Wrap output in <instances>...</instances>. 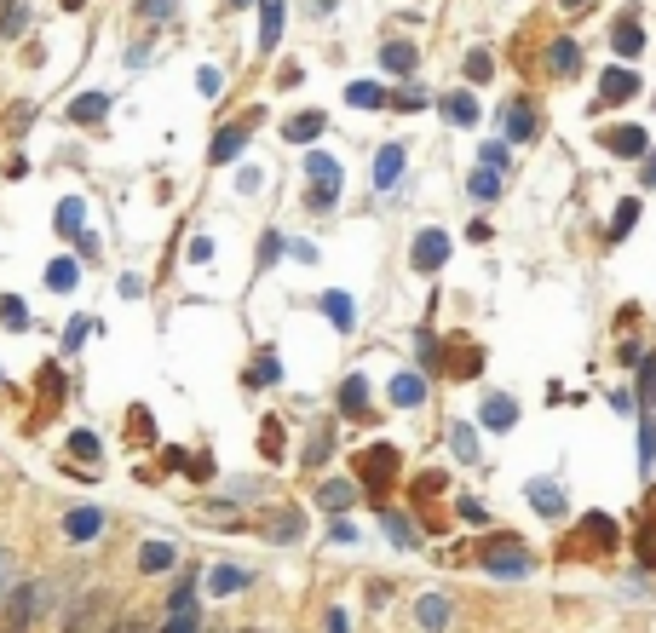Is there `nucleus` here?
I'll use <instances>...</instances> for the list:
<instances>
[{
	"label": "nucleus",
	"instance_id": "nucleus-1",
	"mask_svg": "<svg viewBox=\"0 0 656 633\" xmlns=\"http://www.w3.org/2000/svg\"><path fill=\"white\" fill-rule=\"evenodd\" d=\"M305 185H311L305 190V208L328 213L340 202V185H346V179H340V162H334L328 150H311V156H305Z\"/></svg>",
	"mask_w": 656,
	"mask_h": 633
},
{
	"label": "nucleus",
	"instance_id": "nucleus-2",
	"mask_svg": "<svg viewBox=\"0 0 656 633\" xmlns=\"http://www.w3.org/2000/svg\"><path fill=\"white\" fill-rule=\"evenodd\" d=\"M628 98H639V75H633L628 64H610V70L599 75V104H628Z\"/></svg>",
	"mask_w": 656,
	"mask_h": 633
},
{
	"label": "nucleus",
	"instance_id": "nucleus-3",
	"mask_svg": "<svg viewBox=\"0 0 656 633\" xmlns=\"http://www.w3.org/2000/svg\"><path fill=\"white\" fill-rule=\"evenodd\" d=\"M444 259H449V236L444 231H421L415 236V248H409V265H415V271H438Z\"/></svg>",
	"mask_w": 656,
	"mask_h": 633
},
{
	"label": "nucleus",
	"instance_id": "nucleus-4",
	"mask_svg": "<svg viewBox=\"0 0 656 633\" xmlns=\"http://www.w3.org/2000/svg\"><path fill=\"white\" fill-rule=\"evenodd\" d=\"M478 421L490 426V432H513V426H518V403L507 398V392H490L484 409H478Z\"/></svg>",
	"mask_w": 656,
	"mask_h": 633
},
{
	"label": "nucleus",
	"instance_id": "nucleus-5",
	"mask_svg": "<svg viewBox=\"0 0 656 633\" xmlns=\"http://www.w3.org/2000/svg\"><path fill=\"white\" fill-rule=\"evenodd\" d=\"M484 570H490V576H530V553H524L518 541H507L501 553L490 547V559H484Z\"/></svg>",
	"mask_w": 656,
	"mask_h": 633
},
{
	"label": "nucleus",
	"instance_id": "nucleus-6",
	"mask_svg": "<svg viewBox=\"0 0 656 633\" xmlns=\"http://www.w3.org/2000/svg\"><path fill=\"white\" fill-rule=\"evenodd\" d=\"M403 167H409L403 144H380V156H375V190H392V185L403 179Z\"/></svg>",
	"mask_w": 656,
	"mask_h": 633
},
{
	"label": "nucleus",
	"instance_id": "nucleus-7",
	"mask_svg": "<svg viewBox=\"0 0 656 633\" xmlns=\"http://www.w3.org/2000/svg\"><path fill=\"white\" fill-rule=\"evenodd\" d=\"M605 144H610V156H622V162H645V150H651L645 127H616Z\"/></svg>",
	"mask_w": 656,
	"mask_h": 633
},
{
	"label": "nucleus",
	"instance_id": "nucleus-8",
	"mask_svg": "<svg viewBox=\"0 0 656 633\" xmlns=\"http://www.w3.org/2000/svg\"><path fill=\"white\" fill-rule=\"evenodd\" d=\"M317 305H323V317H328V323H334L340 334H352V329H357V305H352V294H340V288H328V294H323Z\"/></svg>",
	"mask_w": 656,
	"mask_h": 633
},
{
	"label": "nucleus",
	"instance_id": "nucleus-9",
	"mask_svg": "<svg viewBox=\"0 0 656 633\" xmlns=\"http://www.w3.org/2000/svg\"><path fill=\"white\" fill-rule=\"evenodd\" d=\"M242 144H248V121H231V127H225V133H219V139H213V167H225V162H236V156H242Z\"/></svg>",
	"mask_w": 656,
	"mask_h": 633
},
{
	"label": "nucleus",
	"instance_id": "nucleus-10",
	"mask_svg": "<svg viewBox=\"0 0 656 633\" xmlns=\"http://www.w3.org/2000/svg\"><path fill=\"white\" fill-rule=\"evenodd\" d=\"M98 530H104L98 507H70V518H64V536L70 541H98Z\"/></svg>",
	"mask_w": 656,
	"mask_h": 633
},
{
	"label": "nucleus",
	"instance_id": "nucleus-11",
	"mask_svg": "<svg viewBox=\"0 0 656 633\" xmlns=\"http://www.w3.org/2000/svg\"><path fill=\"white\" fill-rule=\"evenodd\" d=\"M610 47H616V58H639L645 52V35H639V18H616V29H610Z\"/></svg>",
	"mask_w": 656,
	"mask_h": 633
},
{
	"label": "nucleus",
	"instance_id": "nucleus-12",
	"mask_svg": "<svg viewBox=\"0 0 656 633\" xmlns=\"http://www.w3.org/2000/svg\"><path fill=\"white\" fill-rule=\"evenodd\" d=\"M530 507H536V513H547V518L570 513V501H564V490L553 484V478H536V484H530Z\"/></svg>",
	"mask_w": 656,
	"mask_h": 633
},
{
	"label": "nucleus",
	"instance_id": "nucleus-13",
	"mask_svg": "<svg viewBox=\"0 0 656 633\" xmlns=\"http://www.w3.org/2000/svg\"><path fill=\"white\" fill-rule=\"evenodd\" d=\"M41 599H47V587H18V599H12V633H24L41 616Z\"/></svg>",
	"mask_w": 656,
	"mask_h": 633
},
{
	"label": "nucleus",
	"instance_id": "nucleus-14",
	"mask_svg": "<svg viewBox=\"0 0 656 633\" xmlns=\"http://www.w3.org/2000/svg\"><path fill=\"white\" fill-rule=\"evenodd\" d=\"M392 403H398V409H415V403H426L421 369H403V375H392Z\"/></svg>",
	"mask_w": 656,
	"mask_h": 633
},
{
	"label": "nucleus",
	"instance_id": "nucleus-15",
	"mask_svg": "<svg viewBox=\"0 0 656 633\" xmlns=\"http://www.w3.org/2000/svg\"><path fill=\"white\" fill-rule=\"evenodd\" d=\"M282 41V0H259V52Z\"/></svg>",
	"mask_w": 656,
	"mask_h": 633
},
{
	"label": "nucleus",
	"instance_id": "nucleus-16",
	"mask_svg": "<svg viewBox=\"0 0 656 633\" xmlns=\"http://www.w3.org/2000/svg\"><path fill=\"white\" fill-rule=\"evenodd\" d=\"M380 64H386L392 75H415V64H421V52L409 47V41H386V47H380Z\"/></svg>",
	"mask_w": 656,
	"mask_h": 633
},
{
	"label": "nucleus",
	"instance_id": "nucleus-17",
	"mask_svg": "<svg viewBox=\"0 0 656 633\" xmlns=\"http://www.w3.org/2000/svg\"><path fill=\"white\" fill-rule=\"evenodd\" d=\"M317 133H323V110H300V116H288V127H282L288 144H311Z\"/></svg>",
	"mask_w": 656,
	"mask_h": 633
},
{
	"label": "nucleus",
	"instance_id": "nucleus-18",
	"mask_svg": "<svg viewBox=\"0 0 656 633\" xmlns=\"http://www.w3.org/2000/svg\"><path fill=\"white\" fill-rule=\"evenodd\" d=\"M547 64H553V75H576L582 70V47H576L570 35H559V41L547 47Z\"/></svg>",
	"mask_w": 656,
	"mask_h": 633
},
{
	"label": "nucleus",
	"instance_id": "nucleus-19",
	"mask_svg": "<svg viewBox=\"0 0 656 633\" xmlns=\"http://www.w3.org/2000/svg\"><path fill=\"white\" fill-rule=\"evenodd\" d=\"M536 133V110H530V98H518V104H507V139L524 144Z\"/></svg>",
	"mask_w": 656,
	"mask_h": 633
},
{
	"label": "nucleus",
	"instance_id": "nucleus-20",
	"mask_svg": "<svg viewBox=\"0 0 656 633\" xmlns=\"http://www.w3.org/2000/svg\"><path fill=\"white\" fill-rule=\"evenodd\" d=\"M415 616H421V628H426V633H444V628H449V599L426 593L421 605H415Z\"/></svg>",
	"mask_w": 656,
	"mask_h": 633
},
{
	"label": "nucleus",
	"instance_id": "nucleus-21",
	"mask_svg": "<svg viewBox=\"0 0 656 633\" xmlns=\"http://www.w3.org/2000/svg\"><path fill=\"white\" fill-rule=\"evenodd\" d=\"M467 196L472 202H495V196H501V167H478L467 179Z\"/></svg>",
	"mask_w": 656,
	"mask_h": 633
},
{
	"label": "nucleus",
	"instance_id": "nucleus-22",
	"mask_svg": "<svg viewBox=\"0 0 656 633\" xmlns=\"http://www.w3.org/2000/svg\"><path fill=\"white\" fill-rule=\"evenodd\" d=\"M363 409H369V380L346 375V386H340V415H363Z\"/></svg>",
	"mask_w": 656,
	"mask_h": 633
},
{
	"label": "nucleus",
	"instance_id": "nucleus-23",
	"mask_svg": "<svg viewBox=\"0 0 656 633\" xmlns=\"http://www.w3.org/2000/svg\"><path fill=\"white\" fill-rule=\"evenodd\" d=\"M75 282H81V265H75V259H52L47 265V288L52 294H70Z\"/></svg>",
	"mask_w": 656,
	"mask_h": 633
},
{
	"label": "nucleus",
	"instance_id": "nucleus-24",
	"mask_svg": "<svg viewBox=\"0 0 656 633\" xmlns=\"http://www.w3.org/2000/svg\"><path fill=\"white\" fill-rule=\"evenodd\" d=\"M242 587H248V570H231V564L208 570V593H242Z\"/></svg>",
	"mask_w": 656,
	"mask_h": 633
},
{
	"label": "nucleus",
	"instance_id": "nucleus-25",
	"mask_svg": "<svg viewBox=\"0 0 656 633\" xmlns=\"http://www.w3.org/2000/svg\"><path fill=\"white\" fill-rule=\"evenodd\" d=\"M444 116L455 121V127H472V121H478V98H472V93H449L444 98Z\"/></svg>",
	"mask_w": 656,
	"mask_h": 633
},
{
	"label": "nucleus",
	"instance_id": "nucleus-26",
	"mask_svg": "<svg viewBox=\"0 0 656 633\" xmlns=\"http://www.w3.org/2000/svg\"><path fill=\"white\" fill-rule=\"evenodd\" d=\"M98 610H104V593H93V599H81V605L70 610V622H64V633H87L98 622Z\"/></svg>",
	"mask_w": 656,
	"mask_h": 633
},
{
	"label": "nucleus",
	"instance_id": "nucleus-27",
	"mask_svg": "<svg viewBox=\"0 0 656 633\" xmlns=\"http://www.w3.org/2000/svg\"><path fill=\"white\" fill-rule=\"evenodd\" d=\"M173 564H179V553H173L167 541H150V547H144V559H139V570H150V576H162V570H173Z\"/></svg>",
	"mask_w": 656,
	"mask_h": 633
},
{
	"label": "nucleus",
	"instance_id": "nucleus-28",
	"mask_svg": "<svg viewBox=\"0 0 656 633\" xmlns=\"http://www.w3.org/2000/svg\"><path fill=\"white\" fill-rule=\"evenodd\" d=\"M81 225H87L81 196H64V202H58V231H64V236H81Z\"/></svg>",
	"mask_w": 656,
	"mask_h": 633
},
{
	"label": "nucleus",
	"instance_id": "nucleus-29",
	"mask_svg": "<svg viewBox=\"0 0 656 633\" xmlns=\"http://www.w3.org/2000/svg\"><path fill=\"white\" fill-rule=\"evenodd\" d=\"M346 104H352V110H380L386 93H380L375 81H352V87H346Z\"/></svg>",
	"mask_w": 656,
	"mask_h": 633
},
{
	"label": "nucleus",
	"instance_id": "nucleus-30",
	"mask_svg": "<svg viewBox=\"0 0 656 633\" xmlns=\"http://www.w3.org/2000/svg\"><path fill=\"white\" fill-rule=\"evenodd\" d=\"M104 110H110V98H104V93H81V98L70 104V116L87 121V127H93V121H104Z\"/></svg>",
	"mask_w": 656,
	"mask_h": 633
},
{
	"label": "nucleus",
	"instance_id": "nucleus-31",
	"mask_svg": "<svg viewBox=\"0 0 656 633\" xmlns=\"http://www.w3.org/2000/svg\"><path fill=\"white\" fill-rule=\"evenodd\" d=\"M392 461H398V455H392V449H386V444H380L375 455H369V461H363V467H369V472H363V478H369V490H380V484H386V478H392Z\"/></svg>",
	"mask_w": 656,
	"mask_h": 633
},
{
	"label": "nucleus",
	"instance_id": "nucleus-32",
	"mask_svg": "<svg viewBox=\"0 0 656 633\" xmlns=\"http://www.w3.org/2000/svg\"><path fill=\"white\" fill-rule=\"evenodd\" d=\"M449 444H455V455H461L467 467H478V438H472V426H467V421L449 426Z\"/></svg>",
	"mask_w": 656,
	"mask_h": 633
},
{
	"label": "nucleus",
	"instance_id": "nucleus-33",
	"mask_svg": "<svg viewBox=\"0 0 656 633\" xmlns=\"http://www.w3.org/2000/svg\"><path fill=\"white\" fill-rule=\"evenodd\" d=\"M633 225H639V202L628 196V202H616V219H610V242H622Z\"/></svg>",
	"mask_w": 656,
	"mask_h": 633
},
{
	"label": "nucleus",
	"instance_id": "nucleus-34",
	"mask_svg": "<svg viewBox=\"0 0 656 633\" xmlns=\"http://www.w3.org/2000/svg\"><path fill=\"white\" fill-rule=\"evenodd\" d=\"M93 317H70V329H64V352H81V346H87V340H93Z\"/></svg>",
	"mask_w": 656,
	"mask_h": 633
},
{
	"label": "nucleus",
	"instance_id": "nucleus-35",
	"mask_svg": "<svg viewBox=\"0 0 656 633\" xmlns=\"http://www.w3.org/2000/svg\"><path fill=\"white\" fill-rule=\"evenodd\" d=\"M386 536L398 541V547H415V541H421V530H415L403 513H386Z\"/></svg>",
	"mask_w": 656,
	"mask_h": 633
},
{
	"label": "nucleus",
	"instance_id": "nucleus-36",
	"mask_svg": "<svg viewBox=\"0 0 656 633\" xmlns=\"http://www.w3.org/2000/svg\"><path fill=\"white\" fill-rule=\"evenodd\" d=\"M196 628H202L196 605H179V610H167V628L162 633H196Z\"/></svg>",
	"mask_w": 656,
	"mask_h": 633
},
{
	"label": "nucleus",
	"instance_id": "nucleus-37",
	"mask_svg": "<svg viewBox=\"0 0 656 633\" xmlns=\"http://www.w3.org/2000/svg\"><path fill=\"white\" fill-rule=\"evenodd\" d=\"M0 323H6V329H29V311H24L18 294H6V300H0Z\"/></svg>",
	"mask_w": 656,
	"mask_h": 633
},
{
	"label": "nucleus",
	"instance_id": "nucleus-38",
	"mask_svg": "<svg viewBox=\"0 0 656 633\" xmlns=\"http://www.w3.org/2000/svg\"><path fill=\"white\" fill-rule=\"evenodd\" d=\"M248 380H254V386H277V380H282L277 352H265V357H259V363H254V375H248Z\"/></svg>",
	"mask_w": 656,
	"mask_h": 633
},
{
	"label": "nucleus",
	"instance_id": "nucleus-39",
	"mask_svg": "<svg viewBox=\"0 0 656 633\" xmlns=\"http://www.w3.org/2000/svg\"><path fill=\"white\" fill-rule=\"evenodd\" d=\"M24 24H29V12L18 6V0H12V6L0 12V35H24Z\"/></svg>",
	"mask_w": 656,
	"mask_h": 633
},
{
	"label": "nucleus",
	"instance_id": "nucleus-40",
	"mask_svg": "<svg viewBox=\"0 0 656 633\" xmlns=\"http://www.w3.org/2000/svg\"><path fill=\"white\" fill-rule=\"evenodd\" d=\"M282 248H288V242H282V231H265V242H259V265H277Z\"/></svg>",
	"mask_w": 656,
	"mask_h": 633
},
{
	"label": "nucleus",
	"instance_id": "nucleus-41",
	"mask_svg": "<svg viewBox=\"0 0 656 633\" xmlns=\"http://www.w3.org/2000/svg\"><path fill=\"white\" fill-rule=\"evenodd\" d=\"M639 461H645V472L656 467V426H651V421L639 426Z\"/></svg>",
	"mask_w": 656,
	"mask_h": 633
},
{
	"label": "nucleus",
	"instance_id": "nucleus-42",
	"mask_svg": "<svg viewBox=\"0 0 656 633\" xmlns=\"http://www.w3.org/2000/svg\"><path fill=\"white\" fill-rule=\"evenodd\" d=\"M490 52H467V81H490Z\"/></svg>",
	"mask_w": 656,
	"mask_h": 633
},
{
	"label": "nucleus",
	"instance_id": "nucleus-43",
	"mask_svg": "<svg viewBox=\"0 0 656 633\" xmlns=\"http://www.w3.org/2000/svg\"><path fill=\"white\" fill-rule=\"evenodd\" d=\"M478 167H507V139H495L478 150Z\"/></svg>",
	"mask_w": 656,
	"mask_h": 633
},
{
	"label": "nucleus",
	"instance_id": "nucleus-44",
	"mask_svg": "<svg viewBox=\"0 0 656 633\" xmlns=\"http://www.w3.org/2000/svg\"><path fill=\"white\" fill-rule=\"evenodd\" d=\"M639 398L656 403V357H645V369H639Z\"/></svg>",
	"mask_w": 656,
	"mask_h": 633
},
{
	"label": "nucleus",
	"instance_id": "nucleus-45",
	"mask_svg": "<svg viewBox=\"0 0 656 633\" xmlns=\"http://www.w3.org/2000/svg\"><path fill=\"white\" fill-rule=\"evenodd\" d=\"M70 455H87V461H93V455H98V438H93V432H70Z\"/></svg>",
	"mask_w": 656,
	"mask_h": 633
},
{
	"label": "nucleus",
	"instance_id": "nucleus-46",
	"mask_svg": "<svg viewBox=\"0 0 656 633\" xmlns=\"http://www.w3.org/2000/svg\"><path fill=\"white\" fill-rule=\"evenodd\" d=\"M352 484H328V490H323V507H346V501H352Z\"/></svg>",
	"mask_w": 656,
	"mask_h": 633
},
{
	"label": "nucleus",
	"instance_id": "nucleus-47",
	"mask_svg": "<svg viewBox=\"0 0 656 633\" xmlns=\"http://www.w3.org/2000/svg\"><path fill=\"white\" fill-rule=\"evenodd\" d=\"M392 104H398V110H426V93H421V87H403Z\"/></svg>",
	"mask_w": 656,
	"mask_h": 633
},
{
	"label": "nucleus",
	"instance_id": "nucleus-48",
	"mask_svg": "<svg viewBox=\"0 0 656 633\" xmlns=\"http://www.w3.org/2000/svg\"><path fill=\"white\" fill-rule=\"evenodd\" d=\"M196 87H202V93H219V87H225V75H219V70H196Z\"/></svg>",
	"mask_w": 656,
	"mask_h": 633
},
{
	"label": "nucleus",
	"instance_id": "nucleus-49",
	"mask_svg": "<svg viewBox=\"0 0 656 633\" xmlns=\"http://www.w3.org/2000/svg\"><path fill=\"white\" fill-rule=\"evenodd\" d=\"M259 444H265V455L277 461V455H282V426H265V438H259Z\"/></svg>",
	"mask_w": 656,
	"mask_h": 633
},
{
	"label": "nucleus",
	"instance_id": "nucleus-50",
	"mask_svg": "<svg viewBox=\"0 0 656 633\" xmlns=\"http://www.w3.org/2000/svg\"><path fill=\"white\" fill-rule=\"evenodd\" d=\"M461 518H467V524H484V518H490V513H484V507H478L472 495H461Z\"/></svg>",
	"mask_w": 656,
	"mask_h": 633
},
{
	"label": "nucleus",
	"instance_id": "nucleus-51",
	"mask_svg": "<svg viewBox=\"0 0 656 633\" xmlns=\"http://www.w3.org/2000/svg\"><path fill=\"white\" fill-rule=\"evenodd\" d=\"M139 12H144V18H156V24H162L167 12H173V0H144Z\"/></svg>",
	"mask_w": 656,
	"mask_h": 633
},
{
	"label": "nucleus",
	"instance_id": "nucleus-52",
	"mask_svg": "<svg viewBox=\"0 0 656 633\" xmlns=\"http://www.w3.org/2000/svg\"><path fill=\"white\" fill-rule=\"evenodd\" d=\"M271 536H277V541H288V536H300V518H294V513H288V518H277V530H271Z\"/></svg>",
	"mask_w": 656,
	"mask_h": 633
},
{
	"label": "nucleus",
	"instance_id": "nucleus-53",
	"mask_svg": "<svg viewBox=\"0 0 656 633\" xmlns=\"http://www.w3.org/2000/svg\"><path fill=\"white\" fill-rule=\"evenodd\" d=\"M116 288H121V300H144V282L139 277H121Z\"/></svg>",
	"mask_w": 656,
	"mask_h": 633
},
{
	"label": "nucleus",
	"instance_id": "nucleus-54",
	"mask_svg": "<svg viewBox=\"0 0 656 633\" xmlns=\"http://www.w3.org/2000/svg\"><path fill=\"white\" fill-rule=\"evenodd\" d=\"M70 242H75V254H81V259H98V242H93L87 231H81V236H70Z\"/></svg>",
	"mask_w": 656,
	"mask_h": 633
},
{
	"label": "nucleus",
	"instance_id": "nucleus-55",
	"mask_svg": "<svg viewBox=\"0 0 656 633\" xmlns=\"http://www.w3.org/2000/svg\"><path fill=\"white\" fill-rule=\"evenodd\" d=\"M328 633H352V622H346V610H340V605L328 610Z\"/></svg>",
	"mask_w": 656,
	"mask_h": 633
},
{
	"label": "nucleus",
	"instance_id": "nucleus-56",
	"mask_svg": "<svg viewBox=\"0 0 656 633\" xmlns=\"http://www.w3.org/2000/svg\"><path fill=\"white\" fill-rule=\"evenodd\" d=\"M190 259H196V265H202V259H213V242H208V236H196V242H190Z\"/></svg>",
	"mask_w": 656,
	"mask_h": 633
},
{
	"label": "nucleus",
	"instance_id": "nucleus-57",
	"mask_svg": "<svg viewBox=\"0 0 656 633\" xmlns=\"http://www.w3.org/2000/svg\"><path fill=\"white\" fill-rule=\"evenodd\" d=\"M334 541H357V524H346V518H334V530H328Z\"/></svg>",
	"mask_w": 656,
	"mask_h": 633
},
{
	"label": "nucleus",
	"instance_id": "nucleus-58",
	"mask_svg": "<svg viewBox=\"0 0 656 633\" xmlns=\"http://www.w3.org/2000/svg\"><path fill=\"white\" fill-rule=\"evenodd\" d=\"M639 179H645V185L656 190V156H645V167H639Z\"/></svg>",
	"mask_w": 656,
	"mask_h": 633
},
{
	"label": "nucleus",
	"instance_id": "nucleus-59",
	"mask_svg": "<svg viewBox=\"0 0 656 633\" xmlns=\"http://www.w3.org/2000/svg\"><path fill=\"white\" fill-rule=\"evenodd\" d=\"M64 12H81V0H64Z\"/></svg>",
	"mask_w": 656,
	"mask_h": 633
},
{
	"label": "nucleus",
	"instance_id": "nucleus-60",
	"mask_svg": "<svg viewBox=\"0 0 656 633\" xmlns=\"http://www.w3.org/2000/svg\"><path fill=\"white\" fill-rule=\"evenodd\" d=\"M564 6H582V0H564Z\"/></svg>",
	"mask_w": 656,
	"mask_h": 633
},
{
	"label": "nucleus",
	"instance_id": "nucleus-61",
	"mask_svg": "<svg viewBox=\"0 0 656 633\" xmlns=\"http://www.w3.org/2000/svg\"><path fill=\"white\" fill-rule=\"evenodd\" d=\"M231 6H248V0H231Z\"/></svg>",
	"mask_w": 656,
	"mask_h": 633
}]
</instances>
